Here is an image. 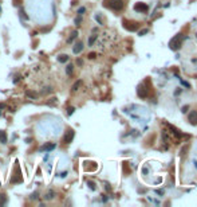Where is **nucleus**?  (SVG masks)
<instances>
[{
  "label": "nucleus",
  "instance_id": "nucleus-1",
  "mask_svg": "<svg viewBox=\"0 0 197 207\" xmlns=\"http://www.w3.org/2000/svg\"><path fill=\"white\" fill-rule=\"evenodd\" d=\"M181 38H182V35L181 34H178V35H176L174 38H173L172 40H170V43H169V46H170V48L172 50H177V48L180 47V44H181Z\"/></svg>",
  "mask_w": 197,
  "mask_h": 207
},
{
  "label": "nucleus",
  "instance_id": "nucleus-2",
  "mask_svg": "<svg viewBox=\"0 0 197 207\" xmlns=\"http://www.w3.org/2000/svg\"><path fill=\"white\" fill-rule=\"evenodd\" d=\"M110 7L114 11H121L123 8V0H110Z\"/></svg>",
  "mask_w": 197,
  "mask_h": 207
},
{
  "label": "nucleus",
  "instance_id": "nucleus-3",
  "mask_svg": "<svg viewBox=\"0 0 197 207\" xmlns=\"http://www.w3.org/2000/svg\"><path fill=\"white\" fill-rule=\"evenodd\" d=\"M74 135H75V133H74V131H72V129H68V131H67L66 133H64L63 141H64V143H66V144H70L71 141H72V139H74Z\"/></svg>",
  "mask_w": 197,
  "mask_h": 207
},
{
  "label": "nucleus",
  "instance_id": "nucleus-4",
  "mask_svg": "<svg viewBox=\"0 0 197 207\" xmlns=\"http://www.w3.org/2000/svg\"><path fill=\"white\" fill-rule=\"evenodd\" d=\"M188 120L192 125H197V110H192L188 116Z\"/></svg>",
  "mask_w": 197,
  "mask_h": 207
},
{
  "label": "nucleus",
  "instance_id": "nucleus-5",
  "mask_svg": "<svg viewBox=\"0 0 197 207\" xmlns=\"http://www.w3.org/2000/svg\"><path fill=\"white\" fill-rule=\"evenodd\" d=\"M134 10L138 11V12H146L148 11V6H146V4H143V3H137L134 6Z\"/></svg>",
  "mask_w": 197,
  "mask_h": 207
},
{
  "label": "nucleus",
  "instance_id": "nucleus-6",
  "mask_svg": "<svg viewBox=\"0 0 197 207\" xmlns=\"http://www.w3.org/2000/svg\"><path fill=\"white\" fill-rule=\"evenodd\" d=\"M137 93H138V96H139V97H146L148 90L143 88V85H139L138 89H137Z\"/></svg>",
  "mask_w": 197,
  "mask_h": 207
},
{
  "label": "nucleus",
  "instance_id": "nucleus-7",
  "mask_svg": "<svg viewBox=\"0 0 197 207\" xmlns=\"http://www.w3.org/2000/svg\"><path fill=\"white\" fill-rule=\"evenodd\" d=\"M83 50V43L82 42H78V43H75V46L74 48H72V51H74V54H79L80 51Z\"/></svg>",
  "mask_w": 197,
  "mask_h": 207
},
{
  "label": "nucleus",
  "instance_id": "nucleus-8",
  "mask_svg": "<svg viewBox=\"0 0 197 207\" xmlns=\"http://www.w3.org/2000/svg\"><path fill=\"white\" fill-rule=\"evenodd\" d=\"M55 147H56L55 143H50V144L43 145V147L40 148V151H52V149H55Z\"/></svg>",
  "mask_w": 197,
  "mask_h": 207
},
{
  "label": "nucleus",
  "instance_id": "nucleus-9",
  "mask_svg": "<svg viewBox=\"0 0 197 207\" xmlns=\"http://www.w3.org/2000/svg\"><path fill=\"white\" fill-rule=\"evenodd\" d=\"M0 143L2 144L7 143V132L6 131H0Z\"/></svg>",
  "mask_w": 197,
  "mask_h": 207
},
{
  "label": "nucleus",
  "instance_id": "nucleus-10",
  "mask_svg": "<svg viewBox=\"0 0 197 207\" xmlns=\"http://www.w3.org/2000/svg\"><path fill=\"white\" fill-rule=\"evenodd\" d=\"M67 61H68V55H66V54H60L58 56V62H60V63H66Z\"/></svg>",
  "mask_w": 197,
  "mask_h": 207
},
{
  "label": "nucleus",
  "instance_id": "nucleus-11",
  "mask_svg": "<svg viewBox=\"0 0 197 207\" xmlns=\"http://www.w3.org/2000/svg\"><path fill=\"white\" fill-rule=\"evenodd\" d=\"M76 36H78V31H72V32H71V36L67 39V43H71L72 40H74V39L76 38Z\"/></svg>",
  "mask_w": 197,
  "mask_h": 207
},
{
  "label": "nucleus",
  "instance_id": "nucleus-12",
  "mask_svg": "<svg viewBox=\"0 0 197 207\" xmlns=\"http://www.w3.org/2000/svg\"><path fill=\"white\" fill-rule=\"evenodd\" d=\"M72 70H74V65H67V67H66L67 75H71L72 74Z\"/></svg>",
  "mask_w": 197,
  "mask_h": 207
},
{
  "label": "nucleus",
  "instance_id": "nucleus-13",
  "mask_svg": "<svg viewBox=\"0 0 197 207\" xmlns=\"http://www.w3.org/2000/svg\"><path fill=\"white\" fill-rule=\"evenodd\" d=\"M96 38H98V35H92L90 36V39H88V46H92V43L96 40Z\"/></svg>",
  "mask_w": 197,
  "mask_h": 207
},
{
  "label": "nucleus",
  "instance_id": "nucleus-14",
  "mask_svg": "<svg viewBox=\"0 0 197 207\" xmlns=\"http://www.w3.org/2000/svg\"><path fill=\"white\" fill-rule=\"evenodd\" d=\"M54 195H55V194H54V191H48V192H47V195L44 196V198H46L47 200H51L52 198H54Z\"/></svg>",
  "mask_w": 197,
  "mask_h": 207
},
{
  "label": "nucleus",
  "instance_id": "nucleus-15",
  "mask_svg": "<svg viewBox=\"0 0 197 207\" xmlns=\"http://www.w3.org/2000/svg\"><path fill=\"white\" fill-rule=\"evenodd\" d=\"M6 202H7V198H6V195H0V206H3V205H6Z\"/></svg>",
  "mask_w": 197,
  "mask_h": 207
},
{
  "label": "nucleus",
  "instance_id": "nucleus-16",
  "mask_svg": "<svg viewBox=\"0 0 197 207\" xmlns=\"http://www.w3.org/2000/svg\"><path fill=\"white\" fill-rule=\"evenodd\" d=\"M80 85H82V81H78V82H75V83H74V86H72V90L76 92V90H78V88L80 86Z\"/></svg>",
  "mask_w": 197,
  "mask_h": 207
},
{
  "label": "nucleus",
  "instance_id": "nucleus-17",
  "mask_svg": "<svg viewBox=\"0 0 197 207\" xmlns=\"http://www.w3.org/2000/svg\"><path fill=\"white\" fill-rule=\"evenodd\" d=\"M26 94H27V97H30V98H36V94H35V93H32V92H30V90H27Z\"/></svg>",
  "mask_w": 197,
  "mask_h": 207
},
{
  "label": "nucleus",
  "instance_id": "nucleus-18",
  "mask_svg": "<svg viewBox=\"0 0 197 207\" xmlns=\"http://www.w3.org/2000/svg\"><path fill=\"white\" fill-rule=\"evenodd\" d=\"M80 22H82V18H80V15H79L78 18L75 19V24H76V26H79V23H80Z\"/></svg>",
  "mask_w": 197,
  "mask_h": 207
},
{
  "label": "nucleus",
  "instance_id": "nucleus-19",
  "mask_svg": "<svg viewBox=\"0 0 197 207\" xmlns=\"http://www.w3.org/2000/svg\"><path fill=\"white\" fill-rule=\"evenodd\" d=\"M95 56H96L95 52H90V54H88V58H90V59H94Z\"/></svg>",
  "mask_w": 197,
  "mask_h": 207
},
{
  "label": "nucleus",
  "instance_id": "nucleus-20",
  "mask_svg": "<svg viewBox=\"0 0 197 207\" xmlns=\"http://www.w3.org/2000/svg\"><path fill=\"white\" fill-rule=\"evenodd\" d=\"M84 11H86V8H84V7H82V8H79V10H78V14H79V15H82Z\"/></svg>",
  "mask_w": 197,
  "mask_h": 207
},
{
  "label": "nucleus",
  "instance_id": "nucleus-21",
  "mask_svg": "<svg viewBox=\"0 0 197 207\" xmlns=\"http://www.w3.org/2000/svg\"><path fill=\"white\" fill-rule=\"evenodd\" d=\"M188 109H189V106H188V105H185V106H182V110H181V112H182V113H186Z\"/></svg>",
  "mask_w": 197,
  "mask_h": 207
},
{
  "label": "nucleus",
  "instance_id": "nucleus-22",
  "mask_svg": "<svg viewBox=\"0 0 197 207\" xmlns=\"http://www.w3.org/2000/svg\"><path fill=\"white\" fill-rule=\"evenodd\" d=\"M145 34H148V28H145V30H141L139 31V35H145Z\"/></svg>",
  "mask_w": 197,
  "mask_h": 207
},
{
  "label": "nucleus",
  "instance_id": "nucleus-23",
  "mask_svg": "<svg viewBox=\"0 0 197 207\" xmlns=\"http://www.w3.org/2000/svg\"><path fill=\"white\" fill-rule=\"evenodd\" d=\"M88 186H90V188H91V190H95V184L92 183V182H88Z\"/></svg>",
  "mask_w": 197,
  "mask_h": 207
},
{
  "label": "nucleus",
  "instance_id": "nucleus-24",
  "mask_svg": "<svg viewBox=\"0 0 197 207\" xmlns=\"http://www.w3.org/2000/svg\"><path fill=\"white\" fill-rule=\"evenodd\" d=\"M74 110H75V109L71 106V108H68V112H67V113H68V115H72V113H74Z\"/></svg>",
  "mask_w": 197,
  "mask_h": 207
},
{
  "label": "nucleus",
  "instance_id": "nucleus-25",
  "mask_svg": "<svg viewBox=\"0 0 197 207\" xmlns=\"http://www.w3.org/2000/svg\"><path fill=\"white\" fill-rule=\"evenodd\" d=\"M48 104H56V98H51V101Z\"/></svg>",
  "mask_w": 197,
  "mask_h": 207
},
{
  "label": "nucleus",
  "instance_id": "nucleus-26",
  "mask_svg": "<svg viewBox=\"0 0 197 207\" xmlns=\"http://www.w3.org/2000/svg\"><path fill=\"white\" fill-rule=\"evenodd\" d=\"M36 198H38V194H36V192L32 194V199H36Z\"/></svg>",
  "mask_w": 197,
  "mask_h": 207
},
{
  "label": "nucleus",
  "instance_id": "nucleus-27",
  "mask_svg": "<svg viewBox=\"0 0 197 207\" xmlns=\"http://www.w3.org/2000/svg\"><path fill=\"white\" fill-rule=\"evenodd\" d=\"M195 164H196V168H197V161H195Z\"/></svg>",
  "mask_w": 197,
  "mask_h": 207
},
{
  "label": "nucleus",
  "instance_id": "nucleus-28",
  "mask_svg": "<svg viewBox=\"0 0 197 207\" xmlns=\"http://www.w3.org/2000/svg\"><path fill=\"white\" fill-rule=\"evenodd\" d=\"M196 36H197V34H196Z\"/></svg>",
  "mask_w": 197,
  "mask_h": 207
}]
</instances>
